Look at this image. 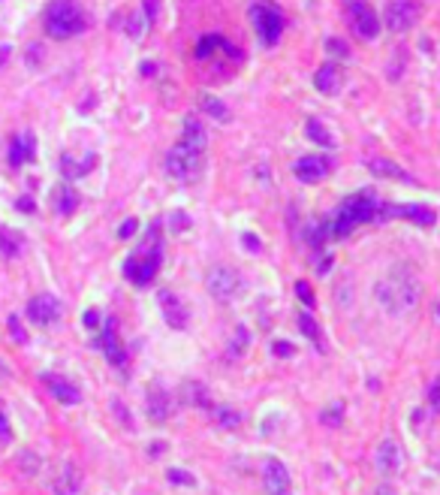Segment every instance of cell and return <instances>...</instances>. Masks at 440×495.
Masks as SVG:
<instances>
[{
  "label": "cell",
  "instance_id": "484cf974",
  "mask_svg": "<svg viewBox=\"0 0 440 495\" xmlns=\"http://www.w3.org/2000/svg\"><path fill=\"white\" fill-rule=\"evenodd\" d=\"M21 245H25V239H21L18 233L0 227V254H4V257H16L21 251Z\"/></svg>",
  "mask_w": 440,
  "mask_h": 495
},
{
  "label": "cell",
  "instance_id": "277c9868",
  "mask_svg": "<svg viewBox=\"0 0 440 495\" xmlns=\"http://www.w3.org/2000/svg\"><path fill=\"white\" fill-rule=\"evenodd\" d=\"M157 269H160V223H154L148 230V239L142 245V254H133L127 257V263H124V278L133 281L136 287H145L151 284Z\"/></svg>",
  "mask_w": 440,
  "mask_h": 495
},
{
  "label": "cell",
  "instance_id": "ffe728a7",
  "mask_svg": "<svg viewBox=\"0 0 440 495\" xmlns=\"http://www.w3.org/2000/svg\"><path fill=\"white\" fill-rule=\"evenodd\" d=\"M169 411H172V399H169V392L163 387H154L148 392V417L163 423L169 417Z\"/></svg>",
  "mask_w": 440,
  "mask_h": 495
},
{
  "label": "cell",
  "instance_id": "1f68e13d",
  "mask_svg": "<svg viewBox=\"0 0 440 495\" xmlns=\"http://www.w3.org/2000/svg\"><path fill=\"white\" fill-rule=\"evenodd\" d=\"M13 441V426H9V417H6V408L0 402V444H9Z\"/></svg>",
  "mask_w": 440,
  "mask_h": 495
},
{
  "label": "cell",
  "instance_id": "2e32d148",
  "mask_svg": "<svg viewBox=\"0 0 440 495\" xmlns=\"http://www.w3.org/2000/svg\"><path fill=\"white\" fill-rule=\"evenodd\" d=\"M42 384H46V390L64 404H78V402H82V392L76 390V384H70V380L61 378V375H42Z\"/></svg>",
  "mask_w": 440,
  "mask_h": 495
},
{
  "label": "cell",
  "instance_id": "603a6c76",
  "mask_svg": "<svg viewBox=\"0 0 440 495\" xmlns=\"http://www.w3.org/2000/svg\"><path fill=\"white\" fill-rule=\"evenodd\" d=\"M304 130H308V139H311V142H317L320 148H335V136H332V130L326 127V124H320V121H314V118H311Z\"/></svg>",
  "mask_w": 440,
  "mask_h": 495
},
{
  "label": "cell",
  "instance_id": "d4e9b609",
  "mask_svg": "<svg viewBox=\"0 0 440 495\" xmlns=\"http://www.w3.org/2000/svg\"><path fill=\"white\" fill-rule=\"evenodd\" d=\"M199 109L206 112V115H211L214 121H227V118H230L227 103H220V100L211 97V94H202V97H199Z\"/></svg>",
  "mask_w": 440,
  "mask_h": 495
},
{
  "label": "cell",
  "instance_id": "5bb4252c",
  "mask_svg": "<svg viewBox=\"0 0 440 495\" xmlns=\"http://www.w3.org/2000/svg\"><path fill=\"white\" fill-rule=\"evenodd\" d=\"M97 344L103 347V354H106V359L112 366H118V368H124V363H127V351H124V344H121V339H118V326H115V320H106V326H103V335L97 339Z\"/></svg>",
  "mask_w": 440,
  "mask_h": 495
},
{
  "label": "cell",
  "instance_id": "d6a6232c",
  "mask_svg": "<svg viewBox=\"0 0 440 495\" xmlns=\"http://www.w3.org/2000/svg\"><path fill=\"white\" fill-rule=\"evenodd\" d=\"M326 49H329L335 58H350V46L344 40H338V37H332V40H326Z\"/></svg>",
  "mask_w": 440,
  "mask_h": 495
},
{
  "label": "cell",
  "instance_id": "e0dca14e",
  "mask_svg": "<svg viewBox=\"0 0 440 495\" xmlns=\"http://www.w3.org/2000/svg\"><path fill=\"white\" fill-rule=\"evenodd\" d=\"M377 468L383 471V474H395V471L401 468V447L392 441V438H386L380 447H377Z\"/></svg>",
  "mask_w": 440,
  "mask_h": 495
},
{
  "label": "cell",
  "instance_id": "ee69618b",
  "mask_svg": "<svg viewBox=\"0 0 440 495\" xmlns=\"http://www.w3.org/2000/svg\"><path fill=\"white\" fill-rule=\"evenodd\" d=\"M85 326H91V330H94V326H100V311H85Z\"/></svg>",
  "mask_w": 440,
  "mask_h": 495
},
{
  "label": "cell",
  "instance_id": "8fae6325",
  "mask_svg": "<svg viewBox=\"0 0 440 495\" xmlns=\"http://www.w3.org/2000/svg\"><path fill=\"white\" fill-rule=\"evenodd\" d=\"M61 318V302L54 299L52 293H40L28 302V320L37 326H52L54 320Z\"/></svg>",
  "mask_w": 440,
  "mask_h": 495
},
{
  "label": "cell",
  "instance_id": "7bdbcfd3",
  "mask_svg": "<svg viewBox=\"0 0 440 495\" xmlns=\"http://www.w3.org/2000/svg\"><path fill=\"white\" fill-rule=\"evenodd\" d=\"M172 227H175V230H187V227H190V221H187L184 211H182V215H172Z\"/></svg>",
  "mask_w": 440,
  "mask_h": 495
},
{
  "label": "cell",
  "instance_id": "74e56055",
  "mask_svg": "<svg viewBox=\"0 0 440 495\" xmlns=\"http://www.w3.org/2000/svg\"><path fill=\"white\" fill-rule=\"evenodd\" d=\"M136 230H139V221L136 218H127V221L121 223V230H118V239H130Z\"/></svg>",
  "mask_w": 440,
  "mask_h": 495
},
{
  "label": "cell",
  "instance_id": "30bf717a",
  "mask_svg": "<svg viewBox=\"0 0 440 495\" xmlns=\"http://www.w3.org/2000/svg\"><path fill=\"white\" fill-rule=\"evenodd\" d=\"M380 218H410V223H420V227H434L437 211L420 202H404V206H380Z\"/></svg>",
  "mask_w": 440,
  "mask_h": 495
},
{
  "label": "cell",
  "instance_id": "4fadbf2b",
  "mask_svg": "<svg viewBox=\"0 0 440 495\" xmlns=\"http://www.w3.org/2000/svg\"><path fill=\"white\" fill-rule=\"evenodd\" d=\"M329 170H332V163L326 161V157H320V154L299 157L296 166H292L296 178H299V182H304V185H317V182H323V178L329 175Z\"/></svg>",
  "mask_w": 440,
  "mask_h": 495
},
{
  "label": "cell",
  "instance_id": "3957f363",
  "mask_svg": "<svg viewBox=\"0 0 440 495\" xmlns=\"http://www.w3.org/2000/svg\"><path fill=\"white\" fill-rule=\"evenodd\" d=\"M42 25L52 40H70L85 30V13L76 0H52L42 16Z\"/></svg>",
  "mask_w": 440,
  "mask_h": 495
},
{
  "label": "cell",
  "instance_id": "8992f818",
  "mask_svg": "<svg viewBox=\"0 0 440 495\" xmlns=\"http://www.w3.org/2000/svg\"><path fill=\"white\" fill-rule=\"evenodd\" d=\"M202 170V151H194L187 145L178 142L172 151L166 154V173L175 182H194Z\"/></svg>",
  "mask_w": 440,
  "mask_h": 495
},
{
  "label": "cell",
  "instance_id": "52a82bcc",
  "mask_svg": "<svg viewBox=\"0 0 440 495\" xmlns=\"http://www.w3.org/2000/svg\"><path fill=\"white\" fill-rule=\"evenodd\" d=\"M206 284H208V293L214 299L227 302V299H232L235 293H239L242 278H239V272H235L232 266H214L208 272V278H206Z\"/></svg>",
  "mask_w": 440,
  "mask_h": 495
},
{
  "label": "cell",
  "instance_id": "5b68a950",
  "mask_svg": "<svg viewBox=\"0 0 440 495\" xmlns=\"http://www.w3.org/2000/svg\"><path fill=\"white\" fill-rule=\"evenodd\" d=\"M247 13H251V21L259 33V40H263L266 46H278L280 33H284V16H280V9L272 6L268 0H254Z\"/></svg>",
  "mask_w": 440,
  "mask_h": 495
},
{
  "label": "cell",
  "instance_id": "9c48e42d",
  "mask_svg": "<svg viewBox=\"0 0 440 495\" xmlns=\"http://www.w3.org/2000/svg\"><path fill=\"white\" fill-rule=\"evenodd\" d=\"M350 25L362 40H377L380 33V21L365 0H350Z\"/></svg>",
  "mask_w": 440,
  "mask_h": 495
},
{
  "label": "cell",
  "instance_id": "d590c367",
  "mask_svg": "<svg viewBox=\"0 0 440 495\" xmlns=\"http://www.w3.org/2000/svg\"><path fill=\"white\" fill-rule=\"evenodd\" d=\"M169 480H172V483H182V487H194V474H187V471H178V468H172V471H169Z\"/></svg>",
  "mask_w": 440,
  "mask_h": 495
},
{
  "label": "cell",
  "instance_id": "4316f807",
  "mask_svg": "<svg viewBox=\"0 0 440 495\" xmlns=\"http://www.w3.org/2000/svg\"><path fill=\"white\" fill-rule=\"evenodd\" d=\"M299 330H302L304 339H311L314 344L320 347V326H317V320H314L308 311H299Z\"/></svg>",
  "mask_w": 440,
  "mask_h": 495
},
{
  "label": "cell",
  "instance_id": "7dc6e473",
  "mask_svg": "<svg viewBox=\"0 0 440 495\" xmlns=\"http://www.w3.org/2000/svg\"><path fill=\"white\" fill-rule=\"evenodd\" d=\"M9 52H13V49H9V46H0V66H4V64L9 61Z\"/></svg>",
  "mask_w": 440,
  "mask_h": 495
},
{
  "label": "cell",
  "instance_id": "44dd1931",
  "mask_svg": "<svg viewBox=\"0 0 440 495\" xmlns=\"http://www.w3.org/2000/svg\"><path fill=\"white\" fill-rule=\"evenodd\" d=\"M182 145H187V148H194V151H202V148H206V127L199 124L196 115H187V118H184Z\"/></svg>",
  "mask_w": 440,
  "mask_h": 495
},
{
  "label": "cell",
  "instance_id": "f1b7e54d",
  "mask_svg": "<svg viewBox=\"0 0 440 495\" xmlns=\"http://www.w3.org/2000/svg\"><path fill=\"white\" fill-rule=\"evenodd\" d=\"M91 163H94V157H91L88 163H73V157H64V175H66V178H78V175H85V170H88Z\"/></svg>",
  "mask_w": 440,
  "mask_h": 495
},
{
  "label": "cell",
  "instance_id": "f6af8a7d",
  "mask_svg": "<svg viewBox=\"0 0 440 495\" xmlns=\"http://www.w3.org/2000/svg\"><path fill=\"white\" fill-rule=\"evenodd\" d=\"M432 404H434V411L440 414V380H434V387H432Z\"/></svg>",
  "mask_w": 440,
  "mask_h": 495
},
{
  "label": "cell",
  "instance_id": "8d00e7d4",
  "mask_svg": "<svg viewBox=\"0 0 440 495\" xmlns=\"http://www.w3.org/2000/svg\"><path fill=\"white\" fill-rule=\"evenodd\" d=\"M9 332H13V339H16L18 344H25V342H28V332L21 330V323H18L16 314H13V318H9Z\"/></svg>",
  "mask_w": 440,
  "mask_h": 495
},
{
  "label": "cell",
  "instance_id": "ba28073f",
  "mask_svg": "<svg viewBox=\"0 0 440 495\" xmlns=\"http://www.w3.org/2000/svg\"><path fill=\"white\" fill-rule=\"evenodd\" d=\"M422 6L416 0H392L386 6V28L395 33H408L416 21H420Z\"/></svg>",
  "mask_w": 440,
  "mask_h": 495
},
{
  "label": "cell",
  "instance_id": "6da1fadb",
  "mask_svg": "<svg viewBox=\"0 0 440 495\" xmlns=\"http://www.w3.org/2000/svg\"><path fill=\"white\" fill-rule=\"evenodd\" d=\"M377 302L389 314H408L416 308V302H420V284H416V278L408 266H395L386 278L377 281Z\"/></svg>",
  "mask_w": 440,
  "mask_h": 495
},
{
  "label": "cell",
  "instance_id": "9a60e30c",
  "mask_svg": "<svg viewBox=\"0 0 440 495\" xmlns=\"http://www.w3.org/2000/svg\"><path fill=\"white\" fill-rule=\"evenodd\" d=\"M157 299H160V308H163L166 323L172 326V330H184V326H187V308H184V302L178 299L172 290H160Z\"/></svg>",
  "mask_w": 440,
  "mask_h": 495
},
{
  "label": "cell",
  "instance_id": "60d3db41",
  "mask_svg": "<svg viewBox=\"0 0 440 495\" xmlns=\"http://www.w3.org/2000/svg\"><path fill=\"white\" fill-rule=\"evenodd\" d=\"M242 242H244L247 251H254V254L263 251V245H259V239H256V235H251V233H244V235H242Z\"/></svg>",
  "mask_w": 440,
  "mask_h": 495
},
{
  "label": "cell",
  "instance_id": "7c38bea8",
  "mask_svg": "<svg viewBox=\"0 0 440 495\" xmlns=\"http://www.w3.org/2000/svg\"><path fill=\"white\" fill-rule=\"evenodd\" d=\"M263 480H266V489L268 495H290L292 492V480H290V471L280 459H266L263 465Z\"/></svg>",
  "mask_w": 440,
  "mask_h": 495
},
{
  "label": "cell",
  "instance_id": "ab89813d",
  "mask_svg": "<svg viewBox=\"0 0 440 495\" xmlns=\"http://www.w3.org/2000/svg\"><path fill=\"white\" fill-rule=\"evenodd\" d=\"M157 16H160V0H145V18L154 21Z\"/></svg>",
  "mask_w": 440,
  "mask_h": 495
},
{
  "label": "cell",
  "instance_id": "7a4b0ae2",
  "mask_svg": "<svg viewBox=\"0 0 440 495\" xmlns=\"http://www.w3.org/2000/svg\"><path fill=\"white\" fill-rule=\"evenodd\" d=\"M380 221V199L374 190H359V194L347 197L338 209V215L332 221V235L335 239H347L359 223H371Z\"/></svg>",
  "mask_w": 440,
  "mask_h": 495
},
{
  "label": "cell",
  "instance_id": "7402d4cb",
  "mask_svg": "<svg viewBox=\"0 0 440 495\" xmlns=\"http://www.w3.org/2000/svg\"><path fill=\"white\" fill-rule=\"evenodd\" d=\"M30 157H33V136H30V133H25V136H16L13 139V148H9V163L21 166V163H28Z\"/></svg>",
  "mask_w": 440,
  "mask_h": 495
},
{
  "label": "cell",
  "instance_id": "f35d334b",
  "mask_svg": "<svg viewBox=\"0 0 440 495\" xmlns=\"http://www.w3.org/2000/svg\"><path fill=\"white\" fill-rule=\"evenodd\" d=\"M218 420L223 423V426H232V429H235V426H239V414H235V411H218Z\"/></svg>",
  "mask_w": 440,
  "mask_h": 495
},
{
  "label": "cell",
  "instance_id": "e575fe53",
  "mask_svg": "<svg viewBox=\"0 0 440 495\" xmlns=\"http://www.w3.org/2000/svg\"><path fill=\"white\" fill-rule=\"evenodd\" d=\"M296 296L304 302V305H314V293H311L308 281H296Z\"/></svg>",
  "mask_w": 440,
  "mask_h": 495
},
{
  "label": "cell",
  "instance_id": "bcb514c9",
  "mask_svg": "<svg viewBox=\"0 0 440 495\" xmlns=\"http://www.w3.org/2000/svg\"><path fill=\"white\" fill-rule=\"evenodd\" d=\"M371 495H395V489L389 487V483H383V487H377V489L371 492Z\"/></svg>",
  "mask_w": 440,
  "mask_h": 495
},
{
  "label": "cell",
  "instance_id": "b9f144b4",
  "mask_svg": "<svg viewBox=\"0 0 440 495\" xmlns=\"http://www.w3.org/2000/svg\"><path fill=\"white\" fill-rule=\"evenodd\" d=\"M272 351H275L278 356H292V344H287V342H275V344H272Z\"/></svg>",
  "mask_w": 440,
  "mask_h": 495
},
{
  "label": "cell",
  "instance_id": "d6986e66",
  "mask_svg": "<svg viewBox=\"0 0 440 495\" xmlns=\"http://www.w3.org/2000/svg\"><path fill=\"white\" fill-rule=\"evenodd\" d=\"M365 166L374 175H380V178H398V182H413V178L401 170L398 163H392V161H386V157H368L365 161Z\"/></svg>",
  "mask_w": 440,
  "mask_h": 495
},
{
  "label": "cell",
  "instance_id": "836d02e7",
  "mask_svg": "<svg viewBox=\"0 0 440 495\" xmlns=\"http://www.w3.org/2000/svg\"><path fill=\"white\" fill-rule=\"evenodd\" d=\"M145 25H148V18H142V16H133L130 21H127V33L133 40H139L142 33H145Z\"/></svg>",
  "mask_w": 440,
  "mask_h": 495
},
{
  "label": "cell",
  "instance_id": "83f0119b",
  "mask_svg": "<svg viewBox=\"0 0 440 495\" xmlns=\"http://www.w3.org/2000/svg\"><path fill=\"white\" fill-rule=\"evenodd\" d=\"M247 342H251V332H247L244 326H239V330H235V339H232V347H230V356H242Z\"/></svg>",
  "mask_w": 440,
  "mask_h": 495
},
{
  "label": "cell",
  "instance_id": "ac0fdd59",
  "mask_svg": "<svg viewBox=\"0 0 440 495\" xmlns=\"http://www.w3.org/2000/svg\"><path fill=\"white\" fill-rule=\"evenodd\" d=\"M314 85H317L320 94H338V88H341V70H338V64H323L317 76H314Z\"/></svg>",
  "mask_w": 440,
  "mask_h": 495
},
{
  "label": "cell",
  "instance_id": "4dcf8cb0",
  "mask_svg": "<svg viewBox=\"0 0 440 495\" xmlns=\"http://www.w3.org/2000/svg\"><path fill=\"white\" fill-rule=\"evenodd\" d=\"M341 414H344V404H341V402H335V404H329V411H323V414H320V420H323V423H329V426H338V423H341Z\"/></svg>",
  "mask_w": 440,
  "mask_h": 495
},
{
  "label": "cell",
  "instance_id": "f546056e",
  "mask_svg": "<svg viewBox=\"0 0 440 495\" xmlns=\"http://www.w3.org/2000/svg\"><path fill=\"white\" fill-rule=\"evenodd\" d=\"M220 42H223V37H206V40H199V46H196V58H202V61L211 58V49H214V46H220Z\"/></svg>",
  "mask_w": 440,
  "mask_h": 495
},
{
  "label": "cell",
  "instance_id": "cb8c5ba5",
  "mask_svg": "<svg viewBox=\"0 0 440 495\" xmlns=\"http://www.w3.org/2000/svg\"><path fill=\"white\" fill-rule=\"evenodd\" d=\"M78 206V197H76V190L73 187H58L54 190V209H58V215H73Z\"/></svg>",
  "mask_w": 440,
  "mask_h": 495
}]
</instances>
